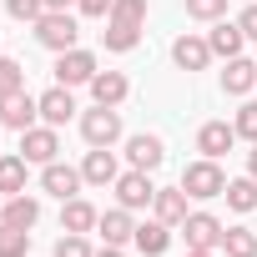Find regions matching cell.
Listing matches in <instances>:
<instances>
[{
  "mask_svg": "<svg viewBox=\"0 0 257 257\" xmlns=\"http://www.w3.org/2000/svg\"><path fill=\"white\" fill-rule=\"evenodd\" d=\"M76 36H81V26H76V16L71 11H46L41 21H36V41L46 46V51H76Z\"/></svg>",
  "mask_w": 257,
  "mask_h": 257,
  "instance_id": "obj_1",
  "label": "cell"
},
{
  "mask_svg": "<svg viewBox=\"0 0 257 257\" xmlns=\"http://www.w3.org/2000/svg\"><path fill=\"white\" fill-rule=\"evenodd\" d=\"M182 192L197 197V202H212V197L227 192V172H222L212 157H202V162H192V167L182 172Z\"/></svg>",
  "mask_w": 257,
  "mask_h": 257,
  "instance_id": "obj_2",
  "label": "cell"
},
{
  "mask_svg": "<svg viewBox=\"0 0 257 257\" xmlns=\"http://www.w3.org/2000/svg\"><path fill=\"white\" fill-rule=\"evenodd\" d=\"M81 137H86L91 147L121 142V111H116V106H91V111L81 116Z\"/></svg>",
  "mask_w": 257,
  "mask_h": 257,
  "instance_id": "obj_3",
  "label": "cell"
},
{
  "mask_svg": "<svg viewBox=\"0 0 257 257\" xmlns=\"http://www.w3.org/2000/svg\"><path fill=\"white\" fill-rule=\"evenodd\" d=\"M36 116H41V96H31V91L0 96V126H11V132H31Z\"/></svg>",
  "mask_w": 257,
  "mask_h": 257,
  "instance_id": "obj_4",
  "label": "cell"
},
{
  "mask_svg": "<svg viewBox=\"0 0 257 257\" xmlns=\"http://www.w3.org/2000/svg\"><path fill=\"white\" fill-rule=\"evenodd\" d=\"M152 197H157V187H152V177L147 172H121L116 177V202L126 207V212H142V207H152Z\"/></svg>",
  "mask_w": 257,
  "mask_h": 257,
  "instance_id": "obj_5",
  "label": "cell"
},
{
  "mask_svg": "<svg viewBox=\"0 0 257 257\" xmlns=\"http://www.w3.org/2000/svg\"><path fill=\"white\" fill-rule=\"evenodd\" d=\"M56 152H61L56 126H31V132H21V157H26V162L46 167V162H56Z\"/></svg>",
  "mask_w": 257,
  "mask_h": 257,
  "instance_id": "obj_6",
  "label": "cell"
},
{
  "mask_svg": "<svg viewBox=\"0 0 257 257\" xmlns=\"http://www.w3.org/2000/svg\"><path fill=\"white\" fill-rule=\"evenodd\" d=\"M91 76H96V56L91 51H61V61H56V81L61 86H91Z\"/></svg>",
  "mask_w": 257,
  "mask_h": 257,
  "instance_id": "obj_7",
  "label": "cell"
},
{
  "mask_svg": "<svg viewBox=\"0 0 257 257\" xmlns=\"http://www.w3.org/2000/svg\"><path fill=\"white\" fill-rule=\"evenodd\" d=\"M81 182H86L81 167H66V162H46V167H41V192H51V197H61V202H71Z\"/></svg>",
  "mask_w": 257,
  "mask_h": 257,
  "instance_id": "obj_8",
  "label": "cell"
},
{
  "mask_svg": "<svg viewBox=\"0 0 257 257\" xmlns=\"http://www.w3.org/2000/svg\"><path fill=\"white\" fill-rule=\"evenodd\" d=\"M222 222L212 217V212H187V222H182V237H187V247H222Z\"/></svg>",
  "mask_w": 257,
  "mask_h": 257,
  "instance_id": "obj_9",
  "label": "cell"
},
{
  "mask_svg": "<svg viewBox=\"0 0 257 257\" xmlns=\"http://www.w3.org/2000/svg\"><path fill=\"white\" fill-rule=\"evenodd\" d=\"M126 157H132V167H137V172H157V167L167 162V147H162V137L137 132L132 142H126Z\"/></svg>",
  "mask_w": 257,
  "mask_h": 257,
  "instance_id": "obj_10",
  "label": "cell"
},
{
  "mask_svg": "<svg viewBox=\"0 0 257 257\" xmlns=\"http://www.w3.org/2000/svg\"><path fill=\"white\" fill-rule=\"evenodd\" d=\"M71 116H76V96H71V86L56 81V86L41 96V121H46V126H66Z\"/></svg>",
  "mask_w": 257,
  "mask_h": 257,
  "instance_id": "obj_11",
  "label": "cell"
},
{
  "mask_svg": "<svg viewBox=\"0 0 257 257\" xmlns=\"http://www.w3.org/2000/svg\"><path fill=\"white\" fill-rule=\"evenodd\" d=\"M81 177L91 182V187H116V157H111V147H91L86 152V162H81Z\"/></svg>",
  "mask_w": 257,
  "mask_h": 257,
  "instance_id": "obj_12",
  "label": "cell"
},
{
  "mask_svg": "<svg viewBox=\"0 0 257 257\" xmlns=\"http://www.w3.org/2000/svg\"><path fill=\"white\" fill-rule=\"evenodd\" d=\"M232 142H237V126H227V121H207L202 132H197V152H202V157H212V162H217V157H227V152H232Z\"/></svg>",
  "mask_w": 257,
  "mask_h": 257,
  "instance_id": "obj_13",
  "label": "cell"
},
{
  "mask_svg": "<svg viewBox=\"0 0 257 257\" xmlns=\"http://www.w3.org/2000/svg\"><path fill=\"white\" fill-rule=\"evenodd\" d=\"M126 91H132V81H126L121 71H96V76H91V96H96V106H121Z\"/></svg>",
  "mask_w": 257,
  "mask_h": 257,
  "instance_id": "obj_14",
  "label": "cell"
},
{
  "mask_svg": "<svg viewBox=\"0 0 257 257\" xmlns=\"http://www.w3.org/2000/svg\"><path fill=\"white\" fill-rule=\"evenodd\" d=\"M172 61H177L182 71H202V66L212 61V46H207L202 36H177V41H172Z\"/></svg>",
  "mask_w": 257,
  "mask_h": 257,
  "instance_id": "obj_15",
  "label": "cell"
},
{
  "mask_svg": "<svg viewBox=\"0 0 257 257\" xmlns=\"http://www.w3.org/2000/svg\"><path fill=\"white\" fill-rule=\"evenodd\" d=\"M152 207H157V222H167V227H182L187 222V192L182 187H157Z\"/></svg>",
  "mask_w": 257,
  "mask_h": 257,
  "instance_id": "obj_16",
  "label": "cell"
},
{
  "mask_svg": "<svg viewBox=\"0 0 257 257\" xmlns=\"http://www.w3.org/2000/svg\"><path fill=\"white\" fill-rule=\"evenodd\" d=\"M96 232H101L111 247H126V242L137 237V222H132V212H126V207H116V212H106V217L96 222Z\"/></svg>",
  "mask_w": 257,
  "mask_h": 257,
  "instance_id": "obj_17",
  "label": "cell"
},
{
  "mask_svg": "<svg viewBox=\"0 0 257 257\" xmlns=\"http://www.w3.org/2000/svg\"><path fill=\"white\" fill-rule=\"evenodd\" d=\"M96 222H101V212H96L91 202H81V197L61 202V232H91Z\"/></svg>",
  "mask_w": 257,
  "mask_h": 257,
  "instance_id": "obj_18",
  "label": "cell"
},
{
  "mask_svg": "<svg viewBox=\"0 0 257 257\" xmlns=\"http://www.w3.org/2000/svg\"><path fill=\"white\" fill-rule=\"evenodd\" d=\"M252 86H257V66L242 61V56H232L227 71H222V91H227V96H247Z\"/></svg>",
  "mask_w": 257,
  "mask_h": 257,
  "instance_id": "obj_19",
  "label": "cell"
},
{
  "mask_svg": "<svg viewBox=\"0 0 257 257\" xmlns=\"http://www.w3.org/2000/svg\"><path fill=\"white\" fill-rule=\"evenodd\" d=\"M132 242H137V247H142L147 257H162V252L172 247V227H167V222H142Z\"/></svg>",
  "mask_w": 257,
  "mask_h": 257,
  "instance_id": "obj_20",
  "label": "cell"
},
{
  "mask_svg": "<svg viewBox=\"0 0 257 257\" xmlns=\"http://www.w3.org/2000/svg\"><path fill=\"white\" fill-rule=\"evenodd\" d=\"M0 222H11V227H26V232H31V227L41 222V202L21 192V197H11V202H6V217H0Z\"/></svg>",
  "mask_w": 257,
  "mask_h": 257,
  "instance_id": "obj_21",
  "label": "cell"
},
{
  "mask_svg": "<svg viewBox=\"0 0 257 257\" xmlns=\"http://www.w3.org/2000/svg\"><path fill=\"white\" fill-rule=\"evenodd\" d=\"M207 46H212V56H227V61H232V56H242L247 36H242V26H227V21H222V26L207 36Z\"/></svg>",
  "mask_w": 257,
  "mask_h": 257,
  "instance_id": "obj_22",
  "label": "cell"
},
{
  "mask_svg": "<svg viewBox=\"0 0 257 257\" xmlns=\"http://www.w3.org/2000/svg\"><path fill=\"white\" fill-rule=\"evenodd\" d=\"M26 157H0V192L6 197H21L26 192Z\"/></svg>",
  "mask_w": 257,
  "mask_h": 257,
  "instance_id": "obj_23",
  "label": "cell"
},
{
  "mask_svg": "<svg viewBox=\"0 0 257 257\" xmlns=\"http://www.w3.org/2000/svg\"><path fill=\"white\" fill-rule=\"evenodd\" d=\"M227 207L232 212H252L257 207V177H237V182H227Z\"/></svg>",
  "mask_w": 257,
  "mask_h": 257,
  "instance_id": "obj_24",
  "label": "cell"
},
{
  "mask_svg": "<svg viewBox=\"0 0 257 257\" xmlns=\"http://www.w3.org/2000/svg\"><path fill=\"white\" fill-rule=\"evenodd\" d=\"M222 247H227V257H257V232L252 227H227Z\"/></svg>",
  "mask_w": 257,
  "mask_h": 257,
  "instance_id": "obj_25",
  "label": "cell"
},
{
  "mask_svg": "<svg viewBox=\"0 0 257 257\" xmlns=\"http://www.w3.org/2000/svg\"><path fill=\"white\" fill-rule=\"evenodd\" d=\"M26 252H31V232L0 222V257H26Z\"/></svg>",
  "mask_w": 257,
  "mask_h": 257,
  "instance_id": "obj_26",
  "label": "cell"
},
{
  "mask_svg": "<svg viewBox=\"0 0 257 257\" xmlns=\"http://www.w3.org/2000/svg\"><path fill=\"white\" fill-rule=\"evenodd\" d=\"M106 21H111V26H137V31H142V21H147V0H116Z\"/></svg>",
  "mask_w": 257,
  "mask_h": 257,
  "instance_id": "obj_27",
  "label": "cell"
},
{
  "mask_svg": "<svg viewBox=\"0 0 257 257\" xmlns=\"http://www.w3.org/2000/svg\"><path fill=\"white\" fill-rule=\"evenodd\" d=\"M101 41H106V51H137V41H142V31H137V26H111V21H106V31H101Z\"/></svg>",
  "mask_w": 257,
  "mask_h": 257,
  "instance_id": "obj_28",
  "label": "cell"
},
{
  "mask_svg": "<svg viewBox=\"0 0 257 257\" xmlns=\"http://www.w3.org/2000/svg\"><path fill=\"white\" fill-rule=\"evenodd\" d=\"M11 91H26V71H21V61L0 56V96H11Z\"/></svg>",
  "mask_w": 257,
  "mask_h": 257,
  "instance_id": "obj_29",
  "label": "cell"
},
{
  "mask_svg": "<svg viewBox=\"0 0 257 257\" xmlns=\"http://www.w3.org/2000/svg\"><path fill=\"white\" fill-rule=\"evenodd\" d=\"M6 11H11V21H26V26H36V21L46 16V0H6Z\"/></svg>",
  "mask_w": 257,
  "mask_h": 257,
  "instance_id": "obj_30",
  "label": "cell"
},
{
  "mask_svg": "<svg viewBox=\"0 0 257 257\" xmlns=\"http://www.w3.org/2000/svg\"><path fill=\"white\" fill-rule=\"evenodd\" d=\"M56 257H96V252H91L86 232H66V237L56 242Z\"/></svg>",
  "mask_w": 257,
  "mask_h": 257,
  "instance_id": "obj_31",
  "label": "cell"
},
{
  "mask_svg": "<svg viewBox=\"0 0 257 257\" xmlns=\"http://www.w3.org/2000/svg\"><path fill=\"white\" fill-rule=\"evenodd\" d=\"M187 16L192 21H222L227 16V0H187Z\"/></svg>",
  "mask_w": 257,
  "mask_h": 257,
  "instance_id": "obj_32",
  "label": "cell"
},
{
  "mask_svg": "<svg viewBox=\"0 0 257 257\" xmlns=\"http://www.w3.org/2000/svg\"><path fill=\"white\" fill-rule=\"evenodd\" d=\"M232 126H237V137L257 142V101H242V106H237V121H232Z\"/></svg>",
  "mask_w": 257,
  "mask_h": 257,
  "instance_id": "obj_33",
  "label": "cell"
},
{
  "mask_svg": "<svg viewBox=\"0 0 257 257\" xmlns=\"http://www.w3.org/2000/svg\"><path fill=\"white\" fill-rule=\"evenodd\" d=\"M237 26H242V36H247V41H257V6H247V11L237 16Z\"/></svg>",
  "mask_w": 257,
  "mask_h": 257,
  "instance_id": "obj_34",
  "label": "cell"
},
{
  "mask_svg": "<svg viewBox=\"0 0 257 257\" xmlns=\"http://www.w3.org/2000/svg\"><path fill=\"white\" fill-rule=\"evenodd\" d=\"M76 6H81V16H111L116 0H76Z\"/></svg>",
  "mask_w": 257,
  "mask_h": 257,
  "instance_id": "obj_35",
  "label": "cell"
},
{
  "mask_svg": "<svg viewBox=\"0 0 257 257\" xmlns=\"http://www.w3.org/2000/svg\"><path fill=\"white\" fill-rule=\"evenodd\" d=\"M247 177H257V142H252V152H247Z\"/></svg>",
  "mask_w": 257,
  "mask_h": 257,
  "instance_id": "obj_36",
  "label": "cell"
},
{
  "mask_svg": "<svg viewBox=\"0 0 257 257\" xmlns=\"http://www.w3.org/2000/svg\"><path fill=\"white\" fill-rule=\"evenodd\" d=\"M96 257H121V247H111V242H106V247H101Z\"/></svg>",
  "mask_w": 257,
  "mask_h": 257,
  "instance_id": "obj_37",
  "label": "cell"
},
{
  "mask_svg": "<svg viewBox=\"0 0 257 257\" xmlns=\"http://www.w3.org/2000/svg\"><path fill=\"white\" fill-rule=\"evenodd\" d=\"M187 257H212V247H187Z\"/></svg>",
  "mask_w": 257,
  "mask_h": 257,
  "instance_id": "obj_38",
  "label": "cell"
},
{
  "mask_svg": "<svg viewBox=\"0 0 257 257\" xmlns=\"http://www.w3.org/2000/svg\"><path fill=\"white\" fill-rule=\"evenodd\" d=\"M71 6V0H46V11H66Z\"/></svg>",
  "mask_w": 257,
  "mask_h": 257,
  "instance_id": "obj_39",
  "label": "cell"
}]
</instances>
